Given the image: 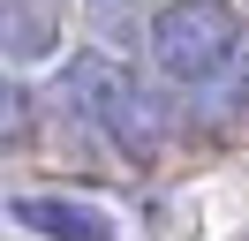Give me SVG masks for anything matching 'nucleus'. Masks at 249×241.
<instances>
[{
	"label": "nucleus",
	"instance_id": "1",
	"mask_svg": "<svg viewBox=\"0 0 249 241\" xmlns=\"http://www.w3.org/2000/svg\"><path fill=\"white\" fill-rule=\"evenodd\" d=\"M53 90H61V105L76 113V128L106 136L121 158H151L159 143H166V113H159V90L143 83L128 60L113 53H76L61 60V75H53Z\"/></svg>",
	"mask_w": 249,
	"mask_h": 241
},
{
	"label": "nucleus",
	"instance_id": "2",
	"mask_svg": "<svg viewBox=\"0 0 249 241\" xmlns=\"http://www.w3.org/2000/svg\"><path fill=\"white\" fill-rule=\"evenodd\" d=\"M143 53L166 83H219L227 68H242L249 23L234 0H159L143 15Z\"/></svg>",
	"mask_w": 249,
	"mask_h": 241
},
{
	"label": "nucleus",
	"instance_id": "3",
	"mask_svg": "<svg viewBox=\"0 0 249 241\" xmlns=\"http://www.w3.org/2000/svg\"><path fill=\"white\" fill-rule=\"evenodd\" d=\"M8 219L46 241H113V219L83 196H8Z\"/></svg>",
	"mask_w": 249,
	"mask_h": 241
},
{
	"label": "nucleus",
	"instance_id": "4",
	"mask_svg": "<svg viewBox=\"0 0 249 241\" xmlns=\"http://www.w3.org/2000/svg\"><path fill=\"white\" fill-rule=\"evenodd\" d=\"M53 53H61V8L53 0H0V60L38 68Z\"/></svg>",
	"mask_w": 249,
	"mask_h": 241
},
{
	"label": "nucleus",
	"instance_id": "5",
	"mask_svg": "<svg viewBox=\"0 0 249 241\" xmlns=\"http://www.w3.org/2000/svg\"><path fill=\"white\" fill-rule=\"evenodd\" d=\"M31 128H38V98H31V90H23L8 68H0V151L31 143Z\"/></svg>",
	"mask_w": 249,
	"mask_h": 241
}]
</instances>
